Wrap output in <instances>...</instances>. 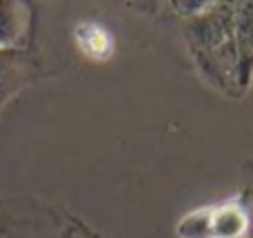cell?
<instances>
[{"label":"cell","instance_id":"3","mask_svg":"<svg viewBox=\"0 0 253 238\" xmlns=\"http://www.w3.org/2000/svg\"><path fill=\"white\" fill-rule=\"evenodd\" d=\"M247 230V214L238 203H224L209 207V234L211 238H238Z\"/></svg>","mask_w":253,"mask_h":238},{"label":"cell","instance_id":"4","mask_svg":"<svg viewBox=\"0 0 253 238\" xmlns=\"http://www.w3.org/2000/svg\"><path fill=\"white\" fill-rule=\"evenodd\" d=\"M20 74H25L20 49H0V98L11 92Z\"/></svg>","mask_w":253,"mask_h":238},{"label":"cell","instance_id":"1","mask_svg":"<svg viewBox=\"0 0 253 238\" xmlns=\"http://www.w3.org/2000/svg\"><path fill=\"white\" fill-rule=\"evenodd\" d=\"M76 45H78L80 53L84 58H91V60H109L114 56V36L109 34L105 25L93 20H84L76 27L74 31Z\"/></svg>","mask_w":253,"mask_h":238},{"label":"cell","instance_id":"2","mask_svg":"<svg viewBox=\"0 0 253 238\" xmlns=\"http://www.w3.org/2000/svg\"><path fill=\"white\" fill-rule=\"evenodd\" d=\"M29 29V7L22 2H0V49H18Z\"/></svg>","mask_w":253,"mask_h":238}]
</instances>
